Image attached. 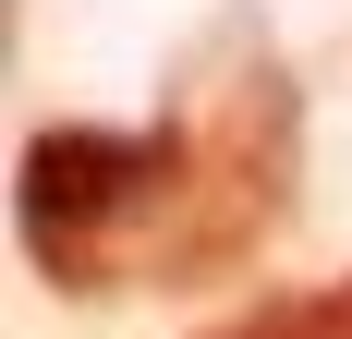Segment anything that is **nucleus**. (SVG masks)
<instances>
[{"label":"nucleus","instance_id":"7ed1b4c3","mask_svg":"<svg viewBox=\"0 0 352 339\" xmlns=\"http://www.w3.org/2000/svg\"><path fill=\"white\" fill-rule=\"evenodd\" d=\"M207 339H352V279H328V291H280V303L231 315V327H207Z\"/></svg>","mask_w":352,"mask_h":339},{"label":"nucleus","instance_id":"f03ea898","mask_svg":"<svg viewBox=\"0 0 352 339\" xmlns=\"http://www.w3.org/2000/svg\"><path fill=\"white\" fill-rule=\"evenodd\" d=\"M170 182H182L170 121H158V134L36 121L25 170H12V231H25V255L49 267V291H109V279H134L122 242H146L170 218Z\"/></svg>","mask_w":352,"mask_h":339},{"label":"nucleus","instance_id":"f257e3e1","mask_svg":"<svg viewBox=\"0 0 352 339\" xmlns=\"http://www.w3.org/2000/svg\"><path fill=\"white\" fill-rule=\"evenodd\" d=\"M170 145H182V182H170V218L146 231V279H207L267 231L292 182V73L267 49H243V73H182Z\"/></svg>","mask_w":352,"mask_h":339}]
</instances>
